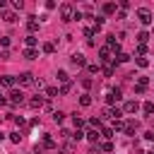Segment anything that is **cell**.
Returning <instances> with one entry per match:
<instances>
[{
	"instance_id": "277c9868",
	"label": "cell",
	"mask_w": 154,
	"mask_h": 154,
	"mask_svg": "<svg viewBox=\"0 0 154 154\" xmlns=\"http://www.w3.org/2000/svg\"><path fill=\"white\" fill-rule=\"evenodd\" d=\"M111 60H113V58H111V48H106V46H103V48L99 51V63H103V65H108Z\"/></svg>"
},
{
	"instance_id": "30bf717a",
	"label": "cell",
	"mask_w": 154,
	"mask_h": 154,
	"mask_svg": "<svg viewBox=\"0 0 154 154\" xmlns=\"http://www.w3.org/2000/svg\"><path fill=\"white\" fill-rule=\"evenodd\" d=\"M137 108H140V103H137V101H125L123 113H137Z\"/></svg>"
},
{
	"instance_id": "83f0119b",
	"label": "cell",
	"mask_w": 154,
	"mask_h": 154,
	"mask_svg": "<svg viewBox=\"0 0 154 154\" xmlns=\"http://www.w3.org/2000/svg\"><path fill=\"white\" fill-rule=\"evenodd\" d=\"M70 91H72V84H70V82L60 87V94H63V96H65V94H70Z\"/></svg>"
},
{
	"instance_id": "d590c367",
	"label": "cell",
	"mask_w": 154,
	"mask_h": 154,
	"mask_svg": "<svg viewBox=\"0 0 154 154\" xmlns=\"http://www.w3.org/2000/svg\"><path fill=\"white\" fill-rule=\"evenodd\" d=\"M137 65H140V67H147L149 60H147V58H137Z\"/></svg>"
},
{
	"instance_id": "9c48e42d",
	"label": "cell",
	"mask_w": 154,
	"mask_h": 154,
	"mask_svg": "<svg viewBox=\"0 0 154 154\" xmlns=\"http://www.w3.org/2000/svg\"><path fill=\"white\" fill-rule=\"evenodd\" d=\"M118 99H120V89H118V87H116V89H111V91L106 94V101H108V103H116Z\"/></svg>"
},
{
	"instance_id": "7402d4cb",
	"label": "cell",
	"mask_w": 154,
	"mask_h": 154,
	"mask_svg": "<svg viewBox=\"0 0 154 154\" xmlns=\"http://www.w3.org/2000/svg\"><path fill=\"white\" fill-rule=\"evenodd\" d=\"M43 147H48V149H53V147H55V142H53V137H51V135H46V137H43Z\"/></svg>"
},
{
	"instance_id": "836d02e7",
	"label": "cell",
	"mask_w": 154,
	"mask_h": 154,
	"mask_svg": "<svg viewBox=\"0 0 154 154\" xmlns=\"http://www.w3.org/2000/svg\"><path fill=\"white\" fill-rule=\"evenodd\" d=\"M103 75H106V77H113V65H106V67H103Z\"/></svg>"
},
{
	"instance_id": "ba28073f",
	"label": "cell",
	"mask_w": 154,
	"mask_h": 154,
	"mask_svg": "<svg viewBox=\"0 0 154 154\" xmlns=\"http://www.w3.org/2000/svg\"><path fill=\"white\" fill-rule=\"evenodd\" d=\"M70 60H72V65H77V67H84V65H87V60H84V55H82V53H72V58H70Z\"/></svg>"
},
{
	"instance_id": "52a82bcc",
	"label": "cell",
	"mask_w": 154,
	"mask_h": 154,
	"mask_svg": "<svg viewBox=\"0 0 154 154\" xmlns=\"http://www.w3.org/2000/svg\"><path fill=\"white\" fill-rule=\"evenodd\" d=\"M103 116H106V118H111V120H118V118L123 116V111H120V108H106V111H103Z\"/></svg>"
},
{
	"instance_id": "4dcf8cb0",
	"label": "cell",
	"mask_w": 154,
	"mask_h": 154,
	"mask_svg": "<svg viewBox=\"0 0 154 154\" xmlns=\"http://www.w3.org/2000/svg\"><path fill=\"white\" fill-rule=\"evenodd\" d=\"M113 130H125V123L118 118V120H113Z\"/></svg>"
},
{
	"instance_id": "ffe728a7",
	"label": "cell",
	"mask_w": 154,
	"mask_h": 154,
	"mask_svg": "<svg viewBox=\"0 0 154 154\" xmlns=\"http://www.w3.org/2000/svg\"><path fill=\"white\" fill-rule=\"evenodd\" d=\"M53 120H55V123H63V120H65V113H63V111H53Z\"/></svg>"
},
{
	"instance_id": "cb8c5ba5",
	"label": "cell",
	"mask_w": 154,
	"mask_h": 154,
	"mask_svg": "<svg viewBox=\"0 0 154 154\" xmlns=\"http://www.w3.org/2000/svg\"><path fill=\"white\" fill-rule=\"evenodd\" d=\"M2 19H5V22H14L17 14H14V12H2Z\"/></svg>"
},
{
	"instance_id": "603a6c76",
	"label": "cell",
	"mask_w": 154,
	"mask_h": 154,
	"mask_svg": "<svg viewBox=\"0 0 154 154\" xmlns=\"http://www.w3.org/2000/svg\"><path fill=\"white\" fill-rule=\"evenodd\" d=\"M103 12H106V14H113V12H116V5H113V2H106V5H103Z\"/></svg>"
},
{
	"instance_id": "74e56055",
	"label": "cell",
	"mask_w": 154,
	"mask_h": 154,
	"mask_svg": "<svg viewBox=\"0 0 154 154\" xmlns=\"http://www.w3.org/2000/svg\"><path fill=\"white\" fill-rule=\"evenodd\" d=\"M82 137H84V132H79V130H75V132H72V140H82Z\"/></svg>"
},
{
	"instance_id": "5b68a950",
	"label": "cell",
	"mask_w": 154,
	"mask_h": 154,
	"mask_svg": "<svg viewBox=\"0 0 154 154\" xmlns=\"http://www.w3.org/2000/svg\"><path fill=\"white\" fill-rule=\"evenodd\" d=\"M106 48H111V53L120 48V43H118V38H116L113 34H111V36H106Z\"/></svg>"
},
{
	"instance_id": "f546056e",
	"label": "cell",
	"mask_w": 154,
	"mask_h": 154,
	"mask_svg": "<svg viewBox=\"0 0 154 154\" xmlns=\"http://www.w3.org/2000/svg\"><path fill=\"white\" fill-rule=\"evenodd\" d=\"M79 103H82V106H89V103H91V96H89V94H82Z\"/></svg>"
},
{
	"instance_id": "3957f363",
	"label": "cell",
	"mask_w": 154,
	"mask_h": 154,
	"mask_svg": "<svg viewBox=\"0 0 154 154\" xmlns=\"http://www.w3.org/2000/svg\"><path fill=\"white\" fill-rule=\"evenodd\" d=\"M19 84H22V87H31V84H36V79H34L31 72H22V75H19Z\"/></svg>"
},
{
	"instance_id": "484cf974",
	"label": "cell",
	"mask_w": 154,
	"mask_h": 154,
	"mask_svg": "<svg viewBox=\"0 0 154 154\" xmlns=\"http://www.w3.org/2000/svg\"><path fill=\"white\" fill-rule=\"evenodd\" d=\"M36 41H38V38H36L34 34H29V36H26V46H29V48H34V46H36Z\"/></svg>"
},
{
	"instance_id": "6da1fadb",
	"label": "cell",
	"mask_w": 154,
	"mask_h": 154,
	"mask_svg": "<svg viewBox=\"0 0 154 154\" xmlns=\"http://www.w3.org/2000/svg\"><path fill=\"white\" fill-rule=\"evenodd\" d=\"M60 17H63V22L75 19V10H72V5H60Z\"/></svg>"
},
{
	"instance_id": "f1b7e54d",
	"label": "cell",
	"mask_w": 154,
	"mask_h": 154,
	"mask_svg": "<svg viewBox=\"0 0 154 154\" xmlns=\"http://www.w3.org/2000/svg\"><path fill=\"white\" fill-rule=\"evenodd\" d=\"M46 96H48V99L58 96V89H55V87H48V89H46Z\"/></svg>"
},
{
	"instance_id": "7a4b0ae2",
	"label": "cell",
	"mask_w": 154,
	"mask_h": 154,
	"mask_svg": "<svg viewBox=\"0 0 154 154\" xmlns=\"http://www.w3.org/2000/svg\"><path fill=\"white\" fill-rule=\"evenodd\" d=\"M137 19H140L142 24H149V22H152V12H149L147 7H140V10H137Z\"/></svg>"
},
{
	"instance_id": "f35d334b",
	"label": "cell",
	"mask_w": 154,
	"mask_h": 154,
	"mask_svg": "<svg viewBox=\"0 0 154 154\" xmlns=\"http://www.w3.org/2000/svg\"><path fill=\"white\" fill-rule=\"evenodd\" d=\"M144 137H147V140H154V130H149V132H144Z\"/></svg>"
},
{
	"instance_id": "2e32d148",
	"label": "cell",
	"mask_w": 154,
	"mask_h": 154,
	"mask_svg": "<svg viewBox=\"0 0 154 154\" xmlns=\"http://www.w3.org/2000/svg\"><path fill=\"white\" fill-rule=\"evenodd\" d=\"M36 55H38V51H36V48H26V51H24V58H29V60H34Z\"/></svg>"
},
{
	"instance_id": "d6a6232c",
	"label": "cell",
	"mask_w": 154,
	"mask_h": 154,
	"mask_svg": "<svg viewBox=\"0 0 154 154\" xmlns=\"http://www.w3.org/2000/svg\"><path fill=\"white\" fill-rule=\"evenodd\" d=\"M43 51H46V53H53V51H55V46H53L51 41H46V43H43Z\"/></svg>"
},
{
	"instance_id": "4fadbf2b",
	"label": "cell",
	"mask_w": 154,
	"mask_h": 154,
	"mask_svg": "<svg viewBox=\"0 0 154 154\" xmlns=\"http://www.w3.org/2000/svg\"><path fill=\"white\" fill-rule=\"evenodd\" d=\"M84 135H87V140H89V142H99V137H101V132H99V130H89V132H84Z\"/></svg>"
},
{
	"instance_id": "8fae6325",
	"label": "cell",
	"mask_w": 154,
	"mask_h": 154,
	"mask_svg": "<svg viewBox=\"0 0 154 154\" xmlns=\"http://www.w3.org/2000/svg\"><path fill=\"white\" fill-rule=\"evenodd\" d=\"M147 82H149L147 77H140V79H137V84H135V91H137V94H144V89H147Z\"/></svg>"
},
{
	"instance_id": "b9f144b4",
	"label": "cell",
	"mask_w": 154,
	"mask_h": 154,
	"mask_svg": "<svg viewBox=\"0 0 154 154\" xmlns=\"http://www.w3.org/2000/svg\"><path fill=\"white\" fill-rule=\"evenodd\" d=\"M2 103H5V96H2V94H0V106H2Z\"/></svg>"
},
{
	"instance_id": "e0dca14e",
	"label": "cell",
	"mask_w": 154,
	"mask_h": 154,
	"mask_svg": "<svg viewBox=\"0 0 154 154\" xmlns=\"http://www.w3.org/2000/svg\"><path fill=\"white\" fill-rule=\"evenodd\" d=\"M128 60H130V55H128V53H118V55L113 58V63H128Z\"/></svg>"
},
{
	"instance_id": "9a60e30c",
	"label": "cell",
	"mask_w": 154,
	"mask_h": 154,
	"mask_svg": "<svg viewBox=\"0 0 154 154\" xmlns=\"http://www.w3.org/2000/svg\"><path fill=\"white\" fill-rule=\"evenodd\" d=\"M0 84H2V87H12V84H14V77H12V75H5V77H0Z\"/></svg>"
},
{
	"instance_id": "1f68e13d",
	"label": "cell",
	"mask_w": 154,
	"mask_h": 154,
	"mask_svg": "<svg viewBox=\"0 0 154 154\" xmlns=\"http://www.w3.org/2000/svg\"><path fill=\"white\" fill-rule=\"evenodd\" d=\"M22 137H24L22 132H10V140H12V142H22Z\"/></svg>"
},
{
	"instance_id": "7c38bea8",
	"label": "cell",
	"mask_w": 154,
	"mask_h": 154,
	"mask_svg": "<svg viewBox=\"0 0 154 154\" xmlns=\"http://www.w3.org/2000/svg\"><path fill=\"white\" fill-rule=\"evenodd\" d=\"M29 106H31V108H43L46 101H43V96H34V99L29 101Z\"/></svg>"
},
{
	"instance_id": "44dd1931",
	"label": "cell",
	"mask_w": 154,
	"mask_h": 154,
	"mask_svg": "<svg viewBox=\"0 0 154 154\" xmlns=\"http://www.w3.org/2000/svg\"><path fill=\"white\" fill-rule=\"evenodd\" d=\"M72 123H75V128H77V130H79V128H84V120H82V118H79L77 113L72 116Z\"/></svg>"
},
{
	"instance_id": "5bb4252c",
	"label": "cell",
	"mask_w": 154,
	"mask_h": 154,
	"mask_svg": "<svg viewBox=\"0 0 154 154\" xmlns=\"http://www.w3.org/2000/svg\"><path fill=\"white\" fill-rule=\"evenodd\" d=\"M26 29H29V31H36V29H38V22H36V17H29V19H26Z\"/></svg>"
},
{
	"instance_id": "7bdbcfd3",
	"label": "cell",
	"mask_w": 154,
	"mask_h": 154,
	"mask_svg": "<svg viewBox=\"0 0 154 154\" xmlns=\"http://www.w3.org/2000/svg\"><path fill=\"white\" fill-rule=\"evenodd\" d=\"M152 154H154V152H152Z\"/></svg>"
},
{
	"instance_id": "8992f818",
	"label": "cell",
	"mask_w": 154,
	"mask_h": 154,
	"mask_svg": "<svg viewBox=\"0 0 154 154\" xmlns=\"http://www.w3.org/2000/svg\"><path fill=\"white\" fill-rule=\"evenodd\" d=\"M10 103H14V106H17V103H24V94H22V91H17V89H14V91H10Z\"/></svg>"
},
{
	"instance_id": "e575fe53",
	"label": "cell",
	"mask_w": 154,
	"mask_h": 154,
	"mask_svg": "<svg viewBox=\"0 0 154 154\" xmlns=\"http://www.w3.org/2000/svg\"><path fill=\"white\" fill-rule=\"evenodd\" d=\"M101 149H103V152H113V144H111V142H108V140H106V142H103V144H101Z\"/></svg>"
},
{
	"instance_id": "60d3db41",
	"label": "cell",
	"mask_w": 154,
	"mask_h": 154,
	"mask_svg": "<svg viewBox=\"0 0 154 154\" xmlns=\"http://www.w3.org/2000/svg\"><path fill=\"white\" fill-rule=\"evenodd\" d=\"M0 60H7V51H0Z\"/></svg>"
},
{
	"instance_id": "ab89813d",
	"label": "cell",
	"mask_w": 154,
	"mask_h": 154,
	"mask_svg": "<svg viewBox=\"0 0 154 154\" xmlns=\"http://www.w3.org/2000/svg\"><path fill=\"white\" fill-rule=\"evenodd\" d=\"M89 154H101V149H99V147H91V149H89Z\"/></svg>"
},
{
	"instance_id": "4316f807",
	"label": "cell",
	"mask_w": 154,
	"mask_h": 154,
	"mask_svg": "<svg viewBox=\"0 0 154 154\" xmlns=\"http://www.w3.org/2000/svg\"><path fill=\"white\" fill-rule=\"evenodd\" d=\"M101 137L111 140V137H113V128H103V130H101Z\"/></svg>"
},
{
	"instance_id": "8d00e7d4",
	"label": "cell",
	"mask_w": 154,
	"mask_h": 154,
	"mask_svg": "<svg viewBox=\"0 0 154 154\" xmlns=\"http://www.w3.org/2000/svg\"><path fill=\"white\" fill-rule=\"evenodd\" d=\"M82 87H84V89H89V87H91V79H89V77H84V79H82Z\"/></svg>"
},
{
	"instance_id": "d4e9b609",
	"label": "cell",
	"mask_w": 154,
	"mask_h": 154,
	"mask_svg": "<svg viewBox=\"0 0 154 154\" xmlns=\"http://www.w3.org/2000/svg\"><path fill=\"white\" fill-rule=\"evenodd\" d=\"M137 41H140V43H147V41H149V34H147V31H140V34H137Z\"/></svg>"
},
{
	"instance_id": "ac0fdd59",
	"label": "cell",
	"mask_w": 154,
	"mask_h": 154,
	"mask_svg": "<svg viewBox=\"0 0 154 154\" xmlns=\"http://www.w3.org/2000/svg\"><path fill=\"white\" fill-rule=\"evenodd\" d=\"M55 77H58V82H63V84H67V79H70L65 70H58V75H55Z\"/></svg>"
},
{
	"instance_id": "d6986e66",
	"label": "cell",
	"mask_w": 154,
	"mask_h": 154,
	"mask_svg": "<svg viewBox=\"0 0 154 154\" xmlns=\"http://www.w3.org/2000/svg\"><path fill=\"white\" fill-rule=\"evenodd\" d=\"M142 111H144L147 116H152V113H154V103H152V101H147V103L142 106Z\"/></svg>"
}]
</instances>
